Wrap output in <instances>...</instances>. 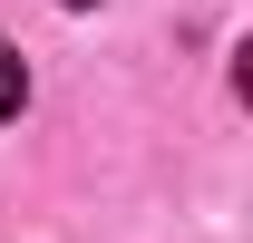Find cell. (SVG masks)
I'll return each instance as SVG.
<instances>
[{"mask_svg": "<svg viewBox=\"0 0 253 243\" xmlns=\"http://www.w3.org/2000/svg\"><path fill=\"white\" fill-rule=\"evenodd\" d=\"M20 107H30V68H20L10 39H0V117H20Z\"/></svg>", "mask_w": 253, "mask_h": 243, "instance_id": "obj_1", "label": "cell"}, {"mask_svg": "<svg viewBox=\"0 0 253 243\" xmlns=\"http://www.w3.org/2000/svg\"><path fill=\"white\" fill-rule=\"evenodd\" d=\"M68 10H88V0H68Z\"/></svg>", "mask_w": 253, "mask_h": 243, "instance_id": "obj_2", "label": "cell"}]
</instances>
